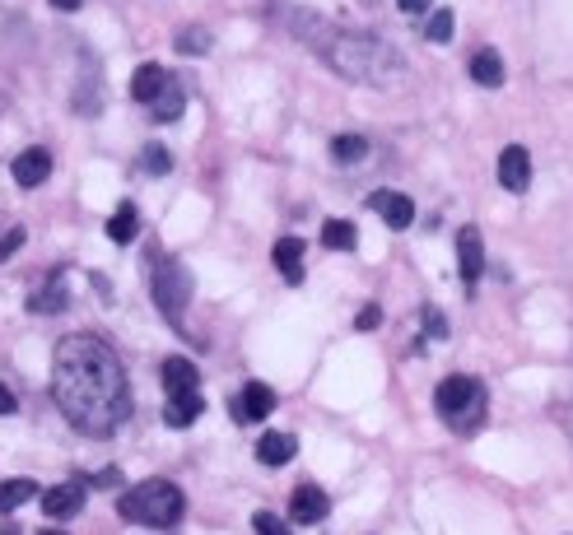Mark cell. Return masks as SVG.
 Returning <instances> with one entry per match:
<instances>
[{
	"mask_svg": "<svg viewBox=\"0 0 573 535\" xmlns=\"http://www.w3.org/2000/svg\"><path fill=\"white\" fill-rule=\"evenodd\" d=\"M205 401H201V391H187V396H168L164 405V424L168 428H191L196 419H201Z\"/></svg>",
	"mask_w": 573,
	"mask_h": 535,
	"instance_id": "15",
	"label": "cell"
},
{
	"mask_svg": "<svg viewBox=\"0 0 573 535\" xmlns=\"http://www.w3.org/2000/svg\"><path fill=\"white\" fill-rule=\"evenodd\" d=\"M331 159L341 163V168H359V163L369 159V140L364 135H336L331 140Z\"/></svg>",
	"mask_w": 573,
	"mask_h": 535,
	"instance_id": "21",
	"label": "cell"
},
{
	"mask_svg": "<svg viewBox=\"0 0 573 535\" xmlns=\"http://www.w3.org/2000/svg\"><path fill=\"white\" fill-rule=\"evenodd\" d=\"M452 28H457V14H452V10H434V14H429V24H424V38H429V42H448Z\"/></svg>",
	"mask_w": 573,
	"mask_h": 535,
	"instance_id": "27",
	"label": "cell"
},
{
	"mask_svg": "<svg viewBox=\"0 0 573 535\" xmlns=\"http://www.w3.org/2000/svg\"><path fill=\"white\" fill-rule=\"evenodd\" d=\"M378 321H382L378 303H369V308H364V312H359V317H355V326H359V331H373V326H378Z\"/></svg>",
	"mask_w": 573,
	"mask_h": 535,
	"instance_id": "31",
	"label": "cell"
},
{
	"mask_svg": "<svg viewBox=\"0 0 573 535\" xmlns=\"http://www.w3.org/2000/svg\"><path fill=\"white\" fill-rule=\"evenodd\" d=\"M434 410L448 428L471 433V428L485 419V387H480V377H466V373L443 377L434 391Z\"/></svg>",
	"mask_w": 573,
	"mask_h": 535,
	"instance_id": "4",
	"label": "cell"
},
{
	"mask_svg": "<svg viewBox=\"0 0 573 535\" xmlns=\"http://www.w3.org/2000/svg\"><path fill=\"white\" fill-rule=\"evenodd\" d=\"M154 121H178L182 117V107H187V94H182V84L178 80H168V89L159 98H154Z\"/></svg>",
	"mask_w": 573,
	"mask_h": 535,
	"instance_id": "23",
	"label": "cell"
},
{
	"mask_svg": "<svg viewBox=\"0 0 573 535\" xmlns=\"http://www.w3.org/2000/svg\"><path fill=\"white\" fill-rule=\"evenodd\" d=\"M252 526H257V535H289V526L275 517V512H257L252 517Z\"/></svg>",
	"mask_w": 573,
	"mask_h": 535,
	"instance_id": "28",
	"label": "cell"
},
{
	"mask_svg": "<svg viewBox=\"0 0 573 535\" xmlns=\"http://www.w3.org/2000/svg\"><path fill=\"white\" fill-rule=\"evenodd\" d=\"M52 177V154L47 149H24L19 159H14V182L19 187H42Z\"/></svg>",
	"mask_w": 573,
	"mask_h": 535,
	"instance_id": "13",
	"label": "cell"
},
{
	"mask_svg": "<svg viewBox=\"0 0 573 535\" xmlns=\"http://www.w3.org/2000/svg\"><path fill=\"white\" fill-rule=\"evenodd\" d=\"M369 205L387 219V228H410V224H415V201L401 196V191H373Z\"/></svg>",
	"mask_w": 573,
	"mask_h": 535,
	"instance_id": "11",
	"label": "cell"
},
{
	"mask_svg": "<svg viewBox=\"0 0 573 535\" xmlns=\"http://www.w3.org/2000/svg\"><path fill=\"white\" fill-rule=\"evenodd\" d=\"M24 238H28L24 228H10V233L0 238V261H5V256H14V252H19V247H24Z\"/></svg>",
	"mask_w": 573,
	"mask_h": 535,
	"instance_id": "29",
	"label": "cell"
},
{
	"mask_svg": "<svg viewBox=\"0 0 573 535\" xmlns=\"http://www.w3.org/2000/svg\"><path fill=\"white\" fill-rule=\"evenodd\" d=\"M401 5V14H424L429 10V0H396Z\"/></svg>",
	"mask_w": 573,
	"mask_h": 535,
	"instance_id": "33",
	"label": "cell"
},
{
	"mask_svg": "<svg viewBox=\"0 0 573 535\" xmlns=\"http://www.w3.org/2000/svg\"><path fill=\"white\" fill-rule=\"evenodd\" d=\"M327 512H331V498L317 489V484H299L294 489V498H289V517L299 526H317V522H327Z\"/></svg>",
	"mask_w": 573,
	"mask_h": 535,
	"instance_id": "8",
	"label": "cell"
},
{
	"mask_svg": "<svg viewBox=\"0 0 573 535\" xmlns=\"http://www.w3.org/2000/svg\"><path fill=\"white\" fill-rule=\"evenodd\" d=\"M471 80H476L480 89H499V84H504V61H499L494 47H480V52L471 56Z\"/></svg>",
	"mask_w": 573,
	"mask_h": 535,
	"instance_id": "18",
	"label": "cell"
},
{
	"mask_svg": "<svg viewBox=\"0 0 573 535\" xmlns=\"http://www.w3.org/2000/svg\"><path fill=\"white\" fill-rule=\"evenodd\" d=\"M257 461L261 466H271V470L289 466V461H294V438H289V433H261L257 438Z\"/></svg>",
	"mask_w": 573,
	"mask_h": 535,
	"instance_id": "17",
	"label": "cell"
},
{
	"mask_svg": "<svg viewBox=\"0 0 573 535\" xmlns=\"http://www.w3.org/2000/svg\"><path fill=\"white\" fill-rule=\"evenodd\" d=\"M210 42H215V38H210V28H182V33H178V52L182 56H205V52H210Z\"/></svg>",
	"mask_w": 573,
	"mask_h": 535,
	"instance_id": "25",
	"label": "cell"
},
{
	"mask_svg": "<svg viewBox=\"0 0 573 535\" xmlns=\"http://www.w3.org/2000/svg\"><path fill=\"white\" fill-rule=\"evenodd\" d=\"M233 410H238V419H247V424H266V415L275 410V391L266 387V382H247Z\"/></svg>",
	"mask_w": 573,
	"mask_h": 535,
	"instance_id": "12",
	"label": "cell"
},
{
	"mask_svg": "<svg viewBox=\"0 0 573 535\" xmlns=\"http://www.w3.org/2000/svg\"><path fill=\"white\" fill-rule=\"evenodd\" d=\"M164 391L168 396H187V391H196V382H201V373H196V363L191 359H164Z\"/></svg>",
	"mask_w": 573,
	"mask_h": 535,
	"instance_id": "16",
	"label": "cell"
},
{
	"mask_svg": "<svg viewBox=\"0 0 573 535\" xmlns=\"http://www.w3.org/2000/svg\"><path fill=\"white\" fill-rule=\"evenodd\" d=\"M14 410H19V401H14V391L0 382V415H14Z\"/></svg>",
	"mask_w": 573,
	"mask_h": 535,
	"instance_id": "32",
	"label": "cell"
},
{
	"mask_svg": "<svg viewBox=\"0 0 573 535\" xmlns=\"http://www.w3.org/2000/svg\"><path fill=\"white\" fill-rule=\"evenodd\" d=\"M499 187L513 191V196L532 187V154L522 145H508L504 154H499Z\"/></svg>",
	"mask_w": 573,
	"mask_h": 535,
	"instance_id": "7",
	"label": "cell"
},
{
	"mask_svg": "<svg viewBox=\"0 0 573 535\" xmlns=\"http://www.w3.org/2000/svg\"><path fill=\"white\" fill-rule=\"evenodd\" d=\"M42 535H66V531H42Z\"/></svg>",
	"mask_w": 573,
	"mask_h": 535,
	"instance_id": "36",
	"label": "cell"
},
{
	"mask_svg": "<svg viewBox=\"0 0 573 535\" xmlns=\"http://www.w3.org/2000/svg\"><path fill=\"white\" fill-rule=\"evenodd\" d=\"M564 428H569V438H573V396H569V405H564Z\"/></svg>",
	"mask_w": 573,
	"mask_h": 535,
	"instance_id": "34",
	"label": "cell"
},
{
	"mask_svg": "<svg viewBox=\"0 0 573 535\" xmlns=\"http://www.w3.org/2000/svg\"><path fill=\"white\" fill-rule=\"evenodd\" d=\"M117 512H122L126 522L164 531V526H178V522H182V512H187V498H182V489H178L173 480H140V484H131V489L122 494Z\"/></svg>",
	"mask_w": 573,
	"mask_h": 535,
	"instance_id": "3",
	"label": "cell"
},
{
	"mask_svg": "<svg viewBox=\"0 0 573 535\" xmlns=\"http://www.w3.org/2000/svg\"><path fill=\"white\" fill-rule=\"evenodd\" d=\"M322 242L336 247V252H355V247H359V228L350 224V219H327V224H322Z\"/></svg>",
	"mask_w": 573,
	"mask_h": 535,
	"instance_id": "22",
	"label": "cell"
},
{
	"mask_svg": "<svg viewBox=\"0 0 573 535\" xmlns=\"http://www.w3.org/2000/svg\"><path fill=\"white\" fill-rule=\"evenodd\" d=\"M28 498H42V494H38V484H33V480H0V512L24 508Z\"/></svg>",
	"mask_w": 573,
	"mask_h": 535,
	"instance_id": "24",
	"label": "cell"
},
{
	"mask_svg": "<svg viewBox=\"0 0 573 535\" xmlns=\"http://www.w3.org/2000/svg\"><path fill=\"white\" fill-rule=\"evenodd\" d=\"M164 89H168V70L164 66H154V61L136 66V75H131V98H136V103H154Z\"/></svg>",
	"mask_w": 573,
	"mask_h": 535,
	"instance_id": "14",
	"label": "cell"
},
{
	"mask_svg": "<svg viewBox=\"0 0 573 535\" xmlns=\"http://www.w3.org/2000/svg\"><path fill=\"white\" fill-rule=\"evenodd\" d=\"M84 498H89V489H84L80 480L52 484V489H42V512L56 517V522H66V517H75V512L84 508Z\"/></svg>",
	"mask_w": 573,
	"mask_h": 535,
	"instance_id": "6",
	"label": "cell"
},
{
	"mask_svg": "<svg viewBox=\"0 0 573 535\" xmlns=\"http://www.w3.org/2000/svg\"><path fill=\"white\" fill-rule=\"evenodd\" d=\"M140 168H145L150 177H164L168 168H173V154H168L164 145H145L140 149Z\"/></svg>",
	"mask_w": 573,
	"mask_h": 535,
	"instance_id": "26",
	"label": "cell"
},
{
	"mask_svg": "<svg viewBox=\"0 0 573 535\" xmlns=\"http://www.w3.org/2000/svg\"><path fill=\"white\" fill-rule=\"evenodd\" d=\"M299 33H308L317 47V56L327 61L341 80L350 84H373V89H392L401 75H406V66H401V56H396L392 42L373 38V33H355V28H327L317 24L313 10H308V19H299Z\"/></svg>",
	"mask_w": 573,
	"mask_h": 535,
	"instance_id": "2",
	"label": "cell"
},
{
	"mask_svg": "<svg viewBox=\"0 0 573 535\" xmlns=\"http://www.w3.org/2000/svg\"><path fill=\"white\" fill-rule=\"evenodd\" d=\"M56 10H80V0H52Z\"/></svg>",
	"mask_w": 573,
	"mask_h": 535,
	"instance_id": "35",
	"label": "cell"
},
{
	"mask_svg": "<svg viewBox=\"0 0 573 535\" xmlns=\"http://www.w3.org/2000/svg\"><path fill=\"white\" fill-rule=\"evenodd\" d=\"M56 410L80 428L84 438H112L131 419V382L117 349L103 335H66L52 359Z\"/></svg>",
	"mask_w": 573,
	"mask_h": 535,
	"instance_id": "1",
	"label": "cell"
},
{
	"mask_svg": "<svg viewBox=\"0 0 573 535\" xmlns=\"http://www.w3.org/2000/svg\"><path fill=\"white\" fill-rule=\"evenodd\" d=\"M66 308H70L66 275H47V284H42L38 294L28 298V312H33V317H61Z\"/></svg>",
	"mask_w": 573,
	"mask_h": 535,
	"instance_id": "9",
	"label": "cell"
},
{
	"mask_svg": "<svg viewBox=\"0 0 573 535\" xmlns=\"http://www.w3.org/2000/svg\"><path fill=\"white\" fill-rule=\"evenodd\" d=\"M271 256L289 284H303V238H280Z\"/></svg>",
	"mask_w": 573,
	"mask_h": 535,
	"instance_id": "19",
	"label": "cell"
},
{
	"mask_svg": "<svg viewBox=\"0 0 573 535\" xmlns=\"http://www.w3.org/2000/svg\"><path fill=\"white\" fill-rule=\"evenodd\" d=\"M150 294L168 321H178L191 303V275L178 256H150Z\"/></svg>",
	"mask_w": 573,
	"mask_h": 535,
	"instance_id": "5",
	"label": "cell"
},
{
	"mask_svg": "<svg viewBox=\"0 0 573 535\" xmlns=\"http://www.w3.org/2000/svg\"><path fill=\"white\" fill-rule=\"evenodd\" d=\"M457 266H462V280L476 284L485 275V242H480L476 228H462L457 233Z\"/></svg>",
	"mask_w": 573,
	"mask_h": 535,
	"instance_id": "10",
	"label": "cell"
},
{
	"mask_svg": "<svg viewBox=\"0 0 573 535\" xmlns=\"http://www.w3.org/2000/svg\"><path fill=\"white\" fill-rule=\"evenodd\" d=\"M424 331H429V335H448V321L438 317V308H424Z\"/></svg>",
	"mask_w": 573,
	"mask_h": 535,
	"instance_id": "30",
	"label": "cell"
},
{
	"mask_svg": "<svg viewBox=\"0 0 573 535\" xmlns=\"http://www.w3.org/2000/svg\"><path fill=\"white\" fill-rule=\"evenodd\" d=\"M136 233H140V214H136V205L131 201H122L117 205V214L108 219V238L117 242V247H126V242H136Z\"/></svg>",
	"mask_w": 573,
	"mask_h": 535,
	"instance_id": "20",
	"label": "cell"
}]
</instances>
